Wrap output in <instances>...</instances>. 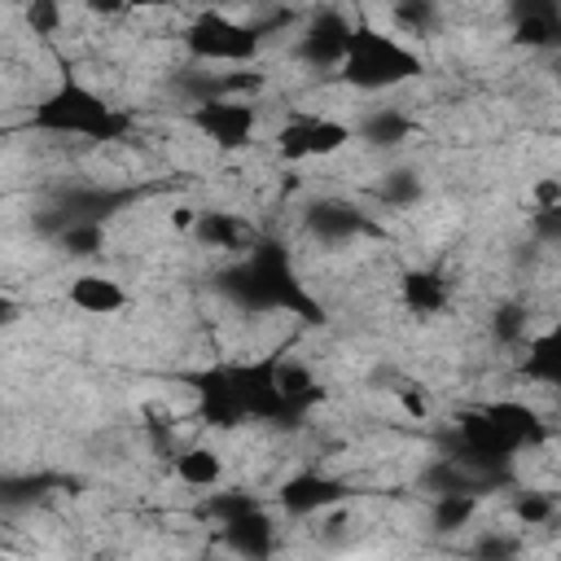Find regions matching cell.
I'll return each mask as SVG.
<instances>
[{"label":"cell","instance_id":"24","mask_svg":"<svg viewBox=\"0 0 561 561\" xmlns=\"http://www.w3.org/2000/svg\"><path fill=\"white\" fill-rule=\"evenodd\" d=\"M491 333H495L500 342H508V346H522V337L530 333V324H526V307L504 302V307L491 316Z\"/></svg>","mask_w":561,"mask_h":561},{"label":"cell","instance_id":"13","mask_svg":"<svg viewBox=\"0 0 561 561\" xmlns=\"http://www.w3.org/2000/svg\"><path fill=\"white\" fill-rule=\"evenodd\" d=\"M561 39V18L552 0H522L513 9V44L526 53H548Z\"/></svg>","mask_w":561,"mask_h":561},{"label":"cell","instance_id":"31","mask_svg":"<svg viewBox=\"0 0 561 561\" xmlns=\"http://www.w3.org/2000/svg\"><path fill=\"white\" fill-rule=\"evenodd\" d=\"M408 175H412V171H394L390 184H386L381 193H390V202H408V197H416L421 188H416V180H408Z\"/></svg>","mask_w":561,"mask_h":561},{"label":"cell","instance_id":"18","mask_svg":"<svg viewBox=\"0 0 561 561\" xmlns=\"http://www.w3.org/2000/svg\"><path fill=\"white\" fill-rule=\"evenodd\" d=\"M307 228H311L316 237H324V241H346V237H355V232L364 228V219H359V210L346 206V202H316V206L307 210Z\"/></svg>","mask_w":561,"mask_h":561},{"label":"cell","instance_id":"25","mask_svg":"<svg viewBox=\"0 0 561 561\" xmlns=\"http://www.w3.org/2000/svg\"><path fill=\"white\" fill-rule=\"evenodd\" d=\"M517 522L522 526H548L552 522V513H557V500L552 495H543V491H526L522 500H517Z\"/></svg>","mask_w":561,"mask_h":561},{"label":"cell","instance_id":"22","mask_svg":"<svg viewBox=\"0 0 561 561\" xmlns=\"http://www.w3.org/2000/svg\"><path fill=\"white\" fill-rule=\"evenodd\" d=\"M390 22L403 35H434V26H438V0H394L390 4Z\"/></svg>","mask_w":561,"mask_h":561},{"label":"cell","instance_id":"33","mask_svg":"<svg viewBox=\"0 0 561 561\" xmlns=\"http://www.w3.org/2000/svg\"><path fill=\"white\" fill-rule=\"evenodd\" d=\"M232 4H250V9H267V4H276V0H232Z\"/></svg>","mask_w":561,"mask_h":561},{"label":"cell","instance_id":"29","mask_svg":"<svg viewBox=\"0 0 561 561\" xmlns=\"http://www.w3.org/2000/svg\"><path fill=\"white\" fill-rule=\"evenodd\" d=\"M193 224H197V206L175 202V206L167 210V228H171V232H193Z\"/></svg>","mask_w":561,"mask_h":561},{"label":"cell","instance_id":"14","mask_svg":"<svg viewBox=\"0 0 561 561\" xmlns=\"http://www.w3.org/2000/svg\"><path fill=\"white\" fill-rule=\"evenodd\" d=\"M399 302H403L412 316L430 320V316L447 311V302H451V280H447L438 267H412V272H403V280H399Z\"/></svg>","mask_w":561,"mask_h":561},{"label":"cell","instance_id":"17","mask_svg":"<svg viewBox=\"0 0 561 561\" xmlns=\"http://www.w3.org/2000/svg\"><path fill=\"white\" fill-rule=\"evenodd\" d=\"M522 377L535 386H557L561 381V337L557 329H539L522 337Z\"/></svg>","mask_w":561,"mask_h":561},{"label":"cell","instance_id":"26","mask_svg":"<svg viewBox=\"0 0 561 561\" xmlns=\"http://www.w3.org/2000/svg\"><path fill=\"white\" fill-rule=\"evenodd\" d=\"M530 206L535 210H561V180L557 175H539L530 184Z\"/></svg>","mask_w":561,"mask_h":561},{"label":"cell","instance_id":"32","mask_svg":"<svg viewBox=\"0 0 561 561\" xmlns=\"http://www.w3.org/2000/svg\"><path fill=\"white\" fill-rule=\"evenodd\" d=\"M127 4H131V9H140V13H145V9H171V4H175V0H127Z\"/></svg>","mask_w":561,"mask_h":561},{"label":"cell","instance_id":"27","mask_svg":"<svg viewBox=\"0 0 561 561\" xmlns=\"http://www.w3.org/2000/svg\"><path fill=\"white\" fill-rule=\"evenodd\" d=\"M399 408H403L412 421H425V416H430V394L408 381V386H399Z\"/></svg>","mask_w":561,"mask_h":561},{"label":"cell","instance_id":"15","mask_svg":"<svg viewBox=\"0 0 561 561\" xmlns=\"http://www.w3.org/2000/svg\"><path fill=\"white\" fill-rule=\"evenodd\" d=\"M171 473H175V482L188 486V491H215V486H224L228 465H224V451H219V447H210V443H188L184 451H175Z\"/></svg>","mask_w":561,"mask_h":561},{"label":"cell","instance_id":"16","mask_svg":"<svg viewBox=\"0 0 561 561\" xmlns=\"http://www.w3.org/2000/svg\"><path fill=\"white\" fill-rule=\"evenodd\" d=\"M219 530H224L228 548H237V552H245V557H267L272 543H276V522H272V513H267L263 504H254V508L228 517Z\"/></svg>","mask_w":561,"mask_h":561},{"label":"cell","instance_id":"12","mask_svg":"<svg viewBox=\"0 0 561 561\" xmlns=\"http://www.w3.org/2000/svg\"><path fill=\"white\" fill-rule=\"evenodd\" d=\"M188 237H197L206 250L245 254L263 232H259L245 215H237V210H197V224H193V232H188Z\"/></svg>","mask_w":561,"mask_h":561},{"label":"cell","instance_id":"21","mask_svg":"<svg viewBox=\"0 0 561 561\" xmlns=\"http://www.w3.org/2000/svg\"><path fill=\"white\" fill-rule=\"evenodd\" d=\"M408 136H412V118L399 110H373L355 127V140H368V145H403Z\"/></svg>","mask_w":561,"mask_h":561},{"label":"cell","instance_id":"30","mask_svg":"<svg viewBox=\"0 0 561 561\" xmlns=\"http://www.w3.org/2000/svg\"><path fill=\"white\" fill-rule=\"evenodd\" d=\"M22 316H26V307H22L13 294H4V289H0V333L18 329V324H22Z\"/></svg>","mask_w":561,"mask_h":561},{"label":"cell","instance_id":"11","mask_svg":"<svg viewBox=\"0 0 561 561\" xmlns=\"http://www.w3.org/2000/svg\"><path fill=\"white\" fill-rule=\"evenodd\" d=\"M66 302H70L75 311H83V316H118V311L127 307V285H123L114 272L88 267V272L70 276Z\"/></svg>","mask_w":561,"mask_h":561},{"label":"cell","instance_id":"1","mask_svg":"<svg viewBox=\"0 0 561 561\" xmlns=\"http://www.w3.org/2000/svg\"><path fill=\"white\" fill-rule=\"evenodd\" d=\"M219 285L237 307H250V311H307V320L320 316V307H311L294 272L289 250H280L267 237H259L245 254H237V263L224 267Z\"/></svg>","mask_w":561,"mask_h":561},{"label":"cell","instance_id":"23","mask_svg":"<svg viewBox=\"0 0 561 561\" xmlns=\"http://www.w3.org/2000/svg\"><path fill=\"white\" fill-rule=\"evenodd\" d=\"M22 22L35 39H53L66 26V4L61 0H22Z\"/></svg>","mask_w":561,"mask_h":561},{"label":"cell","instance_id":"5","mask_svg":"<svg viewBox=\"0 0 561 561\" xmlns=\"http://www.w3.org/2000/svg\"><path fill=\"white\" fill-rule=\"evenodd\" d=\"M180 39L197 66H254L267 48L259 26L250 18L228 13V9H197L184 22Z\"/></svg>","mask_w":561,"mask_h":561},{"label":"cell","instance_id":"10","mask_svg":"<svg viewBox=\"0 0 561 561\" xmlns=\"http://www.w3.org/2000/svg\"><path fill=\"white\" fill-rule=\"evenodd\" d=\"M342 500H346V486L337 478H329V473H316V469L285 478L280 491H276V504L289 517H316V513H324V508H333Z\"/></svg>","mask_w":561,"mask_h":561},{"label":"cell","instance_id":"9","mask_svg":"<svg viewBox=\"0 0 561 561\" xmlns=\"http://www.w3.org/2000/svg\"><path fill=\"white\" fill-rule=\"evenodd\" d=\"M193 394H197V416L210 430H237L245 425V403H241V386H237V368L232 364H210L202 373L188 377Z\"/></svg>","mask_w":561,"mask_h":561},{"label":"cell","instance_id":"6","mask_svg":"<svg viewBox=\"0 0 561 561\" xmlns=\"http://www.w3.org/2000/svg\"><path fill=\"white\" fill-rule=\"evenodd\" d=\"M184 123L219 153H245L259 140V101L245 96H197L184 110Z\"/></svg>","mask_w":561,"mask_h":561},{"label":"cell","instance_id":"7","mask_svg":"<svg viewBox=\"0 0 561 561\" xmlns=\"http://www.w3.org/2000/svg\"><path fill=\"white\" fill-rule=\"evenodd\" d=\"M276 158L280 162H324L333 153H342L346 145H355V127L337 114H311L298 110L276 127Z\"/></svg>","mask_w":561,"mask_h":561},{"label":"cell","instance_id":"8","mask_svg":"<svg viewBox=\"0 0 561 561\" xmlns=\"http://www.w3.org/2000/svg\"><path fill=\"white\" fill-rule=\"evenodd\" d=\"M351 39V18L342 9H316L294 26V57L311 70H337Z\"/></svg>","mask_w":561,"mask_h":561},{"label":"cell","instance_id":"3","mask_svg":"<svg viewBox=\"0 0 561 561\" xmlns=\"http://www.w3.org/2000/svg\"><path fill=\"white\" fill-rule=\"evenodd\" d=\"M421 70H425V61L403 35H394L377 22H351V39H346V53L337 61V79L346 88L394 92V88L421 79Z\"/></svg>","mask_w":561,"mask_h":561},{"label":"cell","instance_id":"4","mask_svg":"<svg viewBox=\"0 0 561 561\" xmlns=\"http://www.w3.org/2000/svg\"><path fill=\"white\" fill-rule=\"evenodd\" d=\"M543 421L522 399H495L482 408H469L456 416V443L469 460L482 465H508L522 447L543 443Z\"/></svg>","mask_w":561,"mask_h":561},{"label":"cell","instance_id":"19","mask_svg":"<svg viewBox=\"0 0 561 561\" xmlns=\"http://www.w3.org/2000/svg\"><path fill=\"white\" fill-rule=\"evenodd\" d=\"M101 245H105V228L96 215H70L57 232V250L70 259H92V254H101Z\"/></svg>","mask_w":561,"mask_h":561},{"label":"cell","instance_id":"2","mask_svg":"<svg viewBox=\"0 0 561 561\" xmlns=\"http://www.w3.org/2000/svg\"><path fill=\"white\" fill-rule=\"evenodd\" d=\"M31 127L48 131V136H75V140H88V145H114L131 131V114L110 105L96 88H88L79 79H61L57 88H48L35 101Z\"/></svg>","mask_w":561,"mask_h":561},{"label":"cell","instance_id":"28","mask_svg":"<svg viewBox=\"0 0 561 561\" xmlns=\"http://www.w3.org/2000/svg\"><path fill=\"white\" fill-rule=\"evenodd\" d=\"M83 9H88L92 18H101V22H118V18H127V13H131V4H127V0H83Z\"/></svg>","mask_w":561,"mask_h":561},{"label":"cell","instance_id":"20","mask_svg":"<svg viewBox=\"0 0 561 561\" xmlns=\"http://www.w3.org/2000/svg\"><path fill=\"white\" fill-rule=\"evenodd\" d=\"M473 517H478V495L469 486H456V491H438L434 495V513H430L434 530H460Z\"/></svg>","mask_w":561,"mask_h":561}]
</instances>
